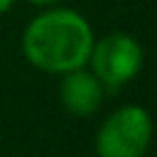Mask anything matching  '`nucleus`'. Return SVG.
Instances as JSON below:
<instances>
[{
  "label": "nucleus",
  "mask_w": 157,
  "mask_h": 157,
  "mask_svg": "<svg viewBox=\"0 0 157 157\" xmlns=\"http://www.w3.org/2000/svg\"><path fill=\"white\" fill-rule=\"evenodd\" d=\"M93 39V27L81 12L54 5L44 7L25 27L22 54L34 69L61 76L88 64Z\"/></svg>",
  "instance_id": "obj_1"
},
{
  "label": "nucleus",
  "mask_w": 157,
  "mask_h": 157,
  "mask_svg": "<svg viewBox=\"0 0 157 157\" xmlns=\"http://www.w3.org/2000/svg\"><path fill=\"white\" fill-rule=\"evenodd\" d=\"M155 135V123L147 108L128 103L113 110L98 128L93 150L96 157H145Z\"/></svg>",
  "instance_id": "obj_2"
},
{
  "label": "nucleus",
  "mask_w": 157,
  "mask_h": 157,
  "mask_svg": "<svg viewBox=\"0 0 157 157\" xmlns=\"http://www.w3.org/2000/svg\"><path fill=\"white\" fill-rule=\"evenodd\" d=\"M29 5H37V7H54V5H61L64 0H27Z\"/></svg>",
  "instance_id": "obj_5"
},
{
  "label": "nucleus",
  "mask_w": 157,
  "mask_h": 157,
  "mask_svg": "<svg viewBox=\"0 0 157 157\" xmlns=\"http://www.w3.org/2000/svg\"><path fill=\"white\" fill-rule=\"evenodd\" d=\"M145 52L142 44L128 32H110L101 39H93L88 54V69L98 76L103 86L118 88L130 83L142 71Z\"/></svg>",
  "instance_id": "obj_3"
},
{
  "label": "nucleus",
  "mask_w": 157,
  "mask_h": 157,
  "mask_svg": "<svg viewBox=\"0 0 157 157\" xmlns=\"http://www.w3.org/2000/svg\"><path fill=\"white\" fill-rule=\"evenodd\" d=\"M59 101H61V105L71 115L88 118L103 103V83L86 66L71 69V71L61 74V81H59Z\"/></svg>",
  "instance_id": "obj_4"
},
{
  "label": "nucleus",
  "mask_w": 157,
  "mask_h": 157,
  "mask_svg": "<svg viewBox=\"0 0 157 157\" xmlns=\"http://www.w3.org/2000/svg\"><path fill=\"white\" fill-rule=\"evenodd\" d=\"M12 5H15V0H0V15H5Z\"/></svg>",
  "instance_id": "obj_6"
}]
</instances>
